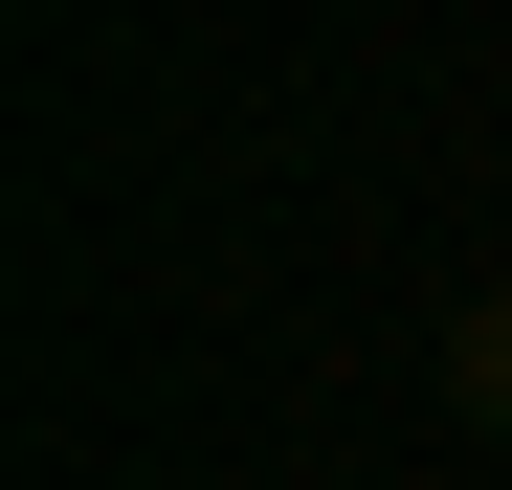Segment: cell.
Returning a JSON list of instances; mask_svg holds the SVG:
<instances>
[{
  "label": "cell",
  "mask_w": 512,
  "mask_h": 490,
  "mask_svg": "<svg viewBox=\"0 0 512 490\" xmlns=\"http://www.w3.org/2000/svg\"><path fill=\"white\" fill-rule=\"evenodd\" d=\"M446 424H490V446H512V290H468V312H446Z\"/></svg>",
  "instance_id": "1"
}]
</instances>
